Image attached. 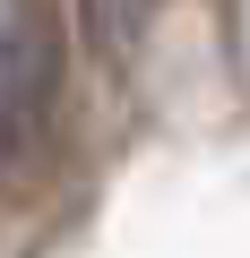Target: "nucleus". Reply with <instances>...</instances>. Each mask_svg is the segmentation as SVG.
I'll use <instances>...</instances> for the list:
<instances>
[{"label": "nucleus", "instance_id": "f257e3e1", "mask_svg": "<svg viewBox=\"0 0 250 258\" xmlns=\"http://www.w3.org/2000/svg\"><path fill=\"white\" fill-rule=\"evenodd\" d=\"M52 120H61V26H52V0H0V189L43 172Z\"/></svg>", "mask_w": 250, "mask_h": 258}, {"label": "nucleus", "instance_id": "f03ea898", "mask_svg": "<svg viewBox=\"0 0 250 258\" xmlns=\"http://www.w3.org/2000/svg\"><path fill=\"white\" fill-rule=\"evenodd\" d=\"M78 9V43L95 52V69H130V52H138V26H147V9L156 0H69Z\"/></svg>", "mask_w": 250, "mask_h": 258}]
</instances>
